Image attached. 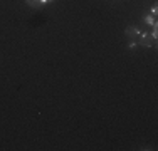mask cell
Segmentation results:
<instances>
[{
	"label": "cell",
	"mask_w": 158,
	"mask_h": 151,
	"mask_svg": "<svg viewBox=\"0 0 158 151\" xmlns=\"http://www.w3.org/2000/svg\"><path fill=\"white\" fill-rule=\"evenodd\" d=\"M49 2H51V3H52V2H56V0H49Z\"/></svg>",
	"instance_id": "obj_8"
},
{
	"label": "cell",
	"mask_w": 158,
	"mask_h": 151,
	"mask_svg": "<svg viewBox=\"0 0 158 151\" xmlns=\"http://www.w3.org/2000/svg\"><path fill=\"white\" fill-rule=\"evenodd\" d=\"M25 3H27L29 7H32V9H42L40 0H25Z\"/></svg>",
	"instance_id": "obj_4"
},
{
	"label": "cell",
	"mask_w": 158,
	"mask_h": 151,
	"mask_svg": "<svg viewBox=\"0 0 158 151\" xmlns=\"http://www.w3.org/2000/svg\"><path fill=\"white\" fill-rule=\"evenodd\" d=\"M150 14H152L153 17H156V14H158V5H156V3L152 7V12H150Z\"/></svg>",
	"instance_id": "obj_5"
},
{
	"label": "cell",
	"mask_w": 158,
	"mask_h": 151,
	"mask_svg": "<svg viewBox=\"0 0 158 151\" xmlns=\"http://www.w3.org/2000/svg\"><path fill=\"white\" fill-rule=\"evenodd\" d=\"M136 40H138L136 44L141 45V47H145V49H150V47H155V45H156V40L153 39L148 32H143V30H141L140 35L136 37Z\"/></svg>",
	"instance_id": "obj_1"
},
{
	"label": "cell",
	"mask_w": 158,
	"mask_h": 151,
	"mask_svg": "<svg viewBox=\"0 0 158 151\" xmlns=\"http://www.w3.org/2000/svg\"><path fill=\"white\" fill-rule=\"evenodd\" d=\"M136 45H138V44H136V40H131V42L128 44V47H130V49H135Z\"/></svg>",
	"instance_id": "obj_6"
},
{
	"label": "cell",
	"mask_w": 158,
	"mask_h": 151,
	"mask_svg": "<svg viewBox=\"0 0 158 151\" xmlns=\"http://www.w3.org/2000/svg\"><path fill=\"white\" fill-rule=\"evenodd\" d=\"M143 24H145V25H148V27L158 25V24H156V17H153L152 14H145V15H143Z\"/></svg>",
	"instance_id": "obj_3"
},
{
	"label": "cell",
	"mask_w": 158,
	"mask_h": 151,
	"mask_svg": "<svg viewBox=\"0 0 158 151\" xmlns=\"http://www.w3.org/2000/svg\"><path fill=\"white\" fill-rule=\"evenodd\" d=\"M40 3H42V7H44V5H47V3H51V2H49V0H40Z\"/></svg>",
	"instance_id": "obj_7"
},
{
	"label": "cell",
	"mask_w": 158,
	"mask_h": 151,
	"mask_svg": "<svg viewBox=\"0 0 158 151\" xmlns=\"http://www.w3.org/2000/svg\"><path fill=\"white\" fill-rule=\"evenodd\" d=\"M141 34V30L136 27V25H128V27L125 29V35H126V39H130V40H136V37Z\"/></svg>",
	"instance_id": "obj_2"
}]
</instances>
